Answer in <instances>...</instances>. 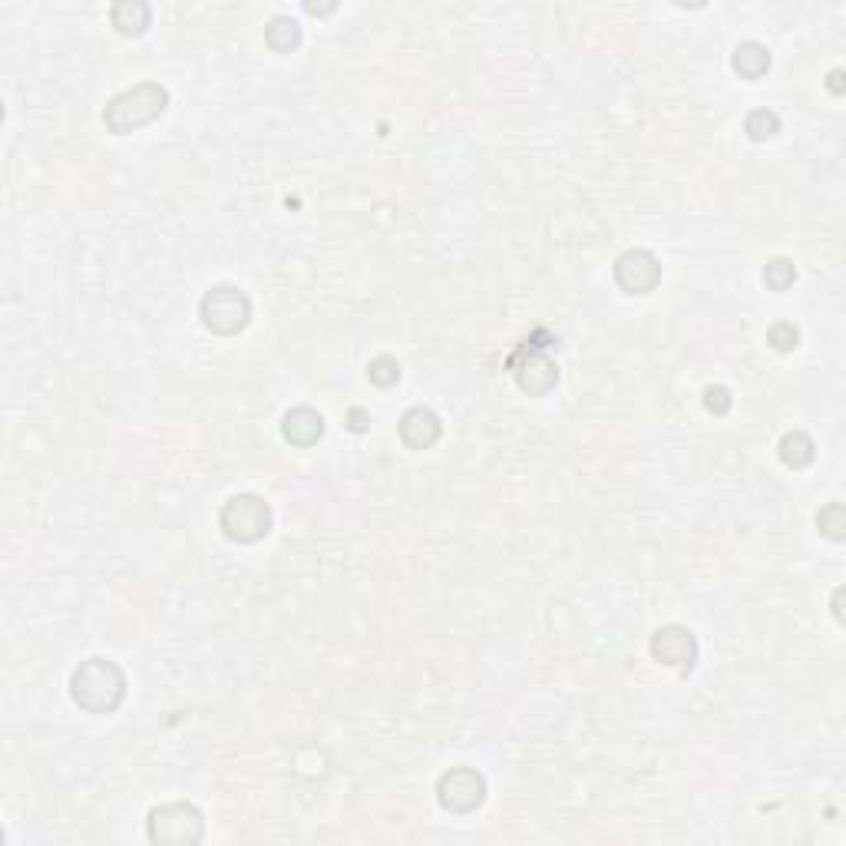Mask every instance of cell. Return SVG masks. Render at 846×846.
I'll list each match as a JSON object with an SVG mask.
<instances>
[{
    "instance_id": "2e32d148",
    "label": "cell",
    "mask_w": 846,
    "mask_h": 846,
    "mask_svg": "<svg viewBox=\"0 0 846 846\" xmlns=\"http://www.w3.org/2000/svg\"><path fill=\"white\" fill-rule=\"evenodd\" d=\"M744 133L754 143H764V139H774L780 133V116L774 110H754L744 119Z\"/></svg>"
},
{
    "instance_id": "7a4b0ae2",
    "label": "cell",
    "mask_w": 846,
    "mask_h": 846,
    "mask_svg": "<svg viewBox=\"0 0 846 846\" xmlns=\"http://www.w3.org/2000/svg\"><path fill=\"white\" fill-rule=\"evenodd\" d=\"M169 110V90L162 83H136L129 90L116 93L103 110V126L113 136H129Z\"/></svg>"
},
{
    "instance_id": "e0dca14e",
    "label": "cell",
    "mask_w": 846,
    "mask_h": 846,
    "mask_svg": "<svg viewBox=\"0 0 846 846\" xmlns=\"http://www.w3.org/2000/svg\"><path fill=\"white\" fill-rule=\"evenodd\" d=\"M817 529L827 539L833 542H843L846 539V509L840 503H827L817 513Z\"/></svg>"
},
{
    "instance_id": "ac0fdd59",
    "label": "cell",
    "mask_w": 846,
    "mask_h": 846,
    "mask_svg": "<svg viewBox=\"0 0 846 846\" xmlns=\"http://www.w3.org/2000/svg\"><path fill=\"white\" fill-rule=\"evenodd\" d=\"M797 281V268L794 262H787V258H774V262H767L764 268V285L770 291H777V295H784V291Z\"/></svg>"
},
{
    "instance_id": "5bb4252c",
    "label": "cell",
    "mask_w": 846,
    "mask_h": 846,
    "mask_svg": "<svg viewBox=\"0 0 846 846\" xmlns=\"http://www.w3.org/2000/svg\"><path fill=\"white\" fill-rule=\"evenodd\" d=\"M777 457L784 466H790V470H804V466H810L813 457H817V447H813V440L804 430H790L777 443Z\"/></svg>"
},
{
    "instance_id": "3957f363",
    "label": "cell",
    "mask_w": 846,
    "mask_h": 846,
    "mask_svg": "<svg viewBox=\"0 0 846 846\" xmlns=\"http://www.w3.org/2000/svg\"><path fill=\"white\" fill-rule=\"evenodd\" d=\"M146 833L159 846H192L205 840V817L199 807L176 800V804L149 810Z\"/></svg>"
},
{
    "instance_id": "7402d4cb",
    "label": "cell",
    "mask_w": 846,
    "mask_h": 846,
    "mask_svg": "<svg viewBox=\"0 0 846 846\" xmlns=\"http://www.w3.org/2000/svg\"><path fill=\"white\" fill-rule=\"evenodd\" d=\"M364 427H367V414H364V410H351V430L361 433Z\"/></svg>"
},
{
    "instance_id": "d6986e66",
    "label": "cell",
    "mask_w": 846,
    "mask_h": 846,
    "mask_svg": "<svg viewBox=\"0 0 846 846\" xmlns=\"http://www.w3.org/2000/svg\"><path fill=\"white\" fill-rule=\"evenodd\" d=\"M367 377H371V384L377 387H394L400 381V364L394 357H374V361L367 364Z\"/></svg>"
},
{
    "instance_id": "30bf717a",
    "label": "cell",
    "mask_w": 846,
    "mask_h": 846,
    "mask_svg": "<svg viewBox=\"0 0 846 846\" xmlns=\"http://www.w3.org/2000/svg\"><path fill=\"white\" fill-rule=\"evenodd\" d=\"M440 433H443V423L430 407H410L407 414L400 417V440H404L410 450H430L433 443L440 440Z\"/></svg>"
},
{
    "instance_id": "4fadbf2b",
    "label": "cell",
    "mask_w": 846,
    "mask_h": 846,
    "mask_svg": "<svg viewBox=\"0 0 846 846\" xmlns=\"http://www.w3.org/2000/svg\"><path fill=\"white\" fill-rule=\"evenodd\" d=\"M770 50L764 47V43H757V40H744V43H737L734 47V57H731V67L737 77H744V80H761L764 73L770 70Z\"/></svg>"
},
{
    "instance_id": "ffe728a7",
    "label": "cell",
    "mask_w": 846,
    "mask_h": 846,
    "mask_svg": "<svg viewBox=\"0 0 846 846\" xmlns=\"http://www.w3.org/2000/svg\"><path fill=\"white\" fill-rule=\"evenodd\" d=\"M767 344L774 347L777 354H787V351H794V347L800 344V331L794 328V324L780 321V324H774V328L767 331Z\"/></svg>"
},
{
    "instance_id": "d4e9b609",
    "label": "cell",
    "mask_w": 846,
    "mask_h": 846,
    "mask_svg": "<svg viewBox=\"0 0 846 846\" xmlns=\"http://www.w3.org/2000/svg\"><path fill=\"white\" fill-rule=\"evenodd\" d=\"M305 10H308V14H331L334 7H314V4H305Z\"/></svg>"
},
{
    "instance_id": "277c9868",
    "label": "cell",
    "mask_w": 846,
    "mask_h": 846,
    "mask_svg": "<svg viewBox=\"0 0 846 846\" xmlns=\"http://www.w3.org/2000/svg\"><path fill=\"white\" fill-rule=\"evenodd\" d=\"M199 314L212 334L229 338V334L248 328V321H252V301H248V295L238 285H215L202 295Z\"/></svg>"
},
{
    "instance_id": "44dd1931",
    "label": "cell",
    "mask_w": 846,
    "mask_h": 846,
    "mask_svg": "<svg viewBox=\"0 0 846 846\" xmlns=\"http://www.w3.org/2000/svg\"><path fill=\"white\" fill-rule=\"evenodd\" d=\"M704 407L711 414H728L731 410V390L728 387H708L704 390Z\"/></svg>"
},
{
    "instance_id": "5b68a950",
    "label": "cell",
    "mask_w": 846,
    "mask_h": 846,
    "mask_svg": "<svg viewBox=\"0 0 846 846\" xmlns=\"http://www.w3.org/2000/svg\"><path fill=\"white\" fill-rule=\"evenodd\" d=\"M219 523H222V533L232 542L252 546V542L265 539L271 533V506L255 493H238L222 506Z\"/></svg>"
},
{
    "instance_id": "8fae6325",
    "label": "cell",
    "mask_w": 846,
    "mask_h": 846,
    "mask_svg": "<svg viewBox=\"0 0 846 846\" xmlns=\"http://www.w3.org/2000/svg\"><path fill=\"white\" fill-rule=\"evenodd\" d=\"M281 437L291 447H314L324 437V417L314 407H295L281 417Z\"/></svg>"
},
{
    "instance_id": "6da1fadb",
    "label": "cell",
    "mask_w": 846,
    "mask_h": 846,
    "mask_svg": "<svg viewBox=\"0 0 846 846\" xmlns=\"http://www.w3.org/2000/svg\"><path fill=\"white\" fill-rule=\"evenodd\" d=\"M70 698L90 714H113L126 698V675L110 658H86L70 675Z\"/></svg>"
},
{
    "instance_id": "ba28073f",
    "label": "cell",
    "mask_w": 846,
    "mask_h": 846,
    "mask_svg": "<svg viewBox=\"0 0 846 846\" xmlns=\"http://www.w3.org/2000/svg\"><path fill=\"white\" fill-rule=\"evenodd\" d=\"M652 658L668 668L691 671L698 661V638L685 625H661L652 635Z\"/></svg>"
},
{
    "instance_id": "603a6c76",
    "label": "cell",
    "mask_w": 846,
    "mask_h": 846,
    "mask_svg": "<svg viewBox=\"0 0 846 846\" xmlns=\"http://www.w3.org/2000/svg\"><path fill=\"white\" fill-rule=\"evenodd\" d=\"M830 90L837 93V96L843 93V70H833V73H830Z\"/></svg>"
},
{
    "instance_id": "52a82bcc",
    "label": "cell",
    "mask_w": 846,
    "mask_h": 846,
    "mask_svg": "<svg viewBox=\"0 0 846 846\" xmlns=\"http://www.w3.org/2000/svg\"><path fill=\"white\" fill-rule=\"evenodd\" d=\"M612 275L625 295H652L661 281V262L645 248H628L615 258Z\"/></svg>"
},
{
    "instance_id": "9c48e42d",
    "label": "cell",
    "mask_w": 846,
    "mask_h": 846,
    "mask_svg": "<svg viewBox=\"0 0 846 846\" xmlns=\"http://www.w3.org/2000/svg\"><path fill=\"white\" fill-rule=\"evenodd\" d=\"M516 367V384L523 394H533V397H542V394H549L552 387H556L559 381V371H556V364L549 361V354H542V351H529V347H523V354H519V361L513 364Z\"/></svg>"
},
{
    "instance_id": "cb8c5ba5",
    "label": "cell",
    "mask_w": 846,
    "mask_h": 846,
    "mask_svg": "<svg viewBox=\"0 0 846 846\" xmlns=\"http://www.w3.org/2000/svg\"><path fill=\"white\" fill-rule=\"evenodd\" d=\"M840 602H843V589L833 592V615H837V622H843V609H840Z\"/></svg>"
},
{
    "instance_id": "9a60e30c",
    "label": "cell",
    "mask_w": 846,
    "mask_h": 846,
    "mask_svg": "<svg viewBox=\"0 0 846 846\" xmlns=\"http://www.w3.org/2000/svg\"><path fill=\"white\" fill-rule=\"evenodd\" d=\"M265 40H268V47L275 50V53H291V50H298V43H301V27H298V20H291V17H271L268 27H265Z\"/></svg>"
},
{
    "instance_id": "7c38bea8",
    "label": "cell",
    "mask_w": 846,
    "mask_h": 846,
    "mask_svg": "<svg viewBox=\"0 0 846 846\" xmlns=\"http://www.w3.org/2000/svg\"><path fill=\"white\" fill-rule=\"evenodd\" d=\"M110 20L123 37H143L153 24V10L143 0H119L110 10Z\"/></svg>"
},
{
    "instance_id": "8992f818",
    "label": "cell",
    "mask_w": 846,
    "mask_h": 846,
    "mask_svg": "<svg viewBox=\"0 0 846 846\" xmlns=\"http://www.w3.org/2000/svg\"><path fill=\"white\" fill-rule=\"evenodd\" d=\"M437 800L450 813H470L486 800V780L473 767H450L437 780Z\"/></svg>"
}]
</instances>
